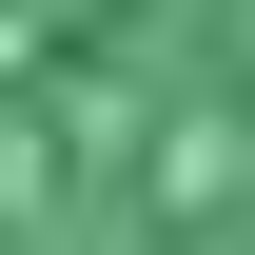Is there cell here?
<instances>
[{
	"label": "cell",
	"instance_id": "obj_1",
	"mask_svg": "<svg viewBox=\"0 0 255 255\" xmlns=\"http://www.w3.org/2000/svg\"><path fill=\"white\" fill-rule=\"evenodd\" d=\"M0 255H255V0H0Z\"/></svg>",
	"mask_w": 255,
	"mask_h": 255
}]
</instances>
